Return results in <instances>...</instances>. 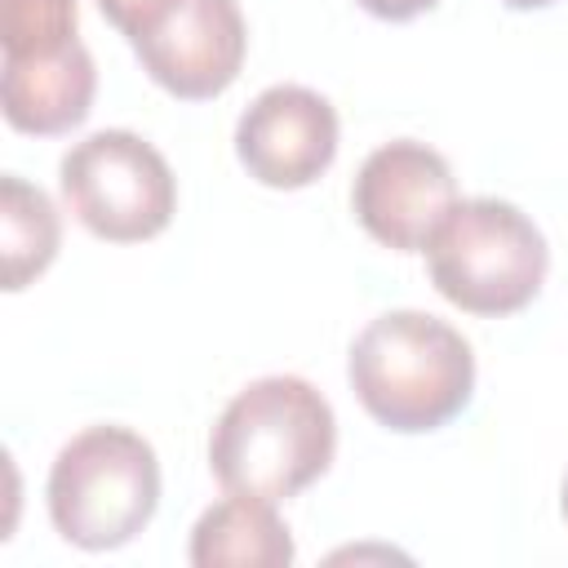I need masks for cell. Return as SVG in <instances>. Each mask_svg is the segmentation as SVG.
<instances>
[{
    "instance_id": "10",
    "label": "cell",
    "mask_w": 568,
    "mask_h": 568,
    "mask_svg": "<svg viewBox=\"0 0 568 568\" xmlns=\"http://www.w3.org/2000/svg\"><path fill=\"white\" fill-rule=\"evenodd\" d=\"M293 555L297 546L275 501L244 493H226L222 501H213L195 519L186 550L195 568H284L293 564Z\"/></svg>"
},
{
    "instance_id": "1",
    "label": "cell",
    "mask_w": 568,
    "mask_h": 568,
    "mask_svg": "<svg viewBox=\"0 0 568 568\" xmlns=\"http://www.w3.org/2000/svg\"><path fill=\"white\" fill-rule=\"evenodd\" d=\"M337 453L333 404L293 373H271L231 395L209 435V470L226 493L288 501Z\"/></svg>"
},
{
    "instance_id": "15",
    "label": "cell",
    "mask_w": 568,
    "mask_h": 568,
    "mask_svg": "<svg viewBox=\"0 0 568 568\" xmlns=\"http://www.w3.org/2000/svg\"><path fill=\"white\" fill-rule=\"evenodd\" d=\"M506 9H546V4H555V0H501Z\"/></svg>"
},
{
    "instance_id": "8",
    "label": "cell",
    "mask_w": 568,
    "mask_h": 568,
    "mask_svg": "<svg viewBox=\"0 0 568 568\" xmlns=\"http://www.w3.org/2000/svg\"><path fill=\"white\" fill-rule=\"evenodd\" d=\"M142 71L182 102L226 93L248 53V27L235 0H182L164 27L133 44Z\"/></svg>"
},
{
    "instance_id": "5",
    "label": "cell",
    "mask_w": 568,
    "mask_h": 568,
    "mask_svg": "<svg viewBox=\"0 0 568 568\" xmlns=\"http://www.w3.org/2000/svg\"><path fill=\"white\" fill-rule=\"evenodd\" d=\"M58 186L75 222L106 244H142L178 213V178L169 160L129 129L80 138L58 164Z\"/></svg>"
},
{
    "instance_id": "14",
    "label": "cell",
    "mask_w": 568,
    "mask_h": 568,
    "mask_svg": "<svg viewBox=\"0 0 568 568\" xmlns=\"http://www.w3.org/2000/svg\"><path fill=\"white\" fill-rule=\"evenodd\" d=\"M364 13H373V18H382V22H408V18H417V13H426V9H435L439 0H355Z\"/></svg>"
},
{
    "instance_id": "4",
    "label": "cell",
    "mask_w": 568,
    "mask_h": 568,
    "mask_svg": "<svg viewBox=\"0 0 568 568\" xmlns=\"http://www.w3.org/2000/svg\"><path fill=\"white\" fill-rule=\"evenodd\" d=\"M49 519L80 550L129 546L160 506V457L129 426H84L49 466Z\"/></svg>"
},
{
    "instance_id": "3",
    "label": "cell",
    "mask_w": 568,
    "mask_h": 568,
    "mask_svg": "<svg viewBox=\"0 0 568 568\" xmlns=\"http://www.w3.org/2000/svg\"><path fill=\"white\" fill-rule=\"evenodd\" d=\"M422 253L444 302L493 320L524 311L550 271V248L537 222L497 195L457 200Z\"/></svg>"
},
{
    "instance_id": "11",
    "label": "cell",
    "mask_w": 568,
    "mask_h": 568,
    "mask_svg": "<svg viewBox=\"0 0 568 568\" xmlns=\"http://www.w3.org/2000/svg\"><path fill=\"white\" fill-rule=\"evenodd\" d=\"M62 248V217L53 200L18 173L0 178V257H4V288L22 293L40 280Z\"/></svg>"
},
{
    "instance_id": "12",
    "label": "cell",
    "mask_w": 568,
    "mask_h": 568,
    "mask_svg": "<svg viewBox=\"0 0 568 568\" xmlns=\"http://www.w3.org/2000/svg\"><path fill=\"white\" fill-rule=\"evenodd\" d=\"M75 0H0V53L4 62H44L80 44Z\"/></svg>"
},
{
    "instance_id": "16",
    "label": "cell",
    "mask_w": 568,
    "mask_h": 568,
    "mask_svg": "<svg viewBox=\"0 0 568 568\" xmlns=\"http://www.w3.org/2000/svg\"><path fill=\"white\" fill-rule=\"evenodd\" d=\"M559 515H564V524H568V475H564V488H559Z\"/></svg>"
},
{
    "instance_id": "9",
    "label": "cell",
    "mask_w": 568,
    "mask_h": 568,
    "mask_svg": "<svg viewBox=\"0 0 568 568\" xmlns=\"http://www.w3.org/2000/svg\"><path fill=\"white\" fill-rule=\"evenodd\" d=\"M98 93V67L84 44L44 62H0V111L9 129L53 138L89 120Z\"/></svg>"
},
{
    "instance_id": "2",
    "label": "cell",
    "mask_w": 568,
    "mask_h": 568,
    "mask_svg": "<svg viewBox=\"0 0 568 568\" xmlns=\"http://www.w3.org/2000/svg\"><path fill=\"white\" fill-rule=\"evenodd\" d=\"M346 377L377 426L426 435L470 404L475 351L453 324L426 311H386L351 342Z\"/></svg>"
},
{
    "instance_id": "13",
    "label": "cell",
    "mask_w": 568,
    "mask_h": 568,
    "mask_svg": "<svg viewBox=\"0 0 568 568\" xmlns=\"http://www.w3.org/2000/svg\"><path fill=\"white\" fill-rule=\"evenodd\" d=\"M178 4H182V0H98L102 18H106L129 44H138V40H146L155 27H164V18H169Z\"/></svg>"
},
{
    "instance_id": "6",
    "label": "cell",
    "mask_w": 568,
    "mask_h": 568,
    "mask_svg": "<svg viewBox=\"0 0 568 568\" xmlns=\"http://www.w3.org/2000/svg\"><path fill=\"white\" fill-rule=\"evenodd\" d=\"M457 204V178L448 160L417 142L395 138L364 155L355 182H351V209L359 226L395 253H422L430 231L444 222V213Z\"/></svg>"
},
{
    "instance_id": "7",
    "label": "cell",
    "mask_w": 568,
    "mask_h": 568,
    "mask_svg": "<svg viewBox=\"0 0 568 568\" xmlns=\"http://www.w3.org/2000/svg\"><path fill=\"white\" fill-rule=\"evenodd\" d=\"M235 155L253 182L302 191L337 160V111L306 84H271L244 106L235 124Z\"/></svg>"
}]
</instances>
